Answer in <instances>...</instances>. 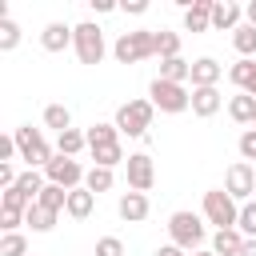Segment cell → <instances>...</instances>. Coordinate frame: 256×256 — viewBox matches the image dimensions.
I'll list each match as a JSON object with an SVG mask.
<instances>
[{
  "label": "cell",
  "mask_w": 256,
  "mask_h": 256,
  "mask_svg": "<svg viewBox=\"0 0 256 256\" xmlns=\"http://www.w3.org/2000/svg\"><path fill=\"white\" fill-rule=\"evenodd\" d=\"M0 256H28L24 232H4V236H0Z\"/></svg>",
  "instance_id": "1f68e13d"
},
{
  "label": "cell",
  "mask_w": 256,
  "mask_h": 256,
  "mask_svg": "<svg viewBox=\"0 0 256 256\" xmlns=\"http://www.w3.org/2000/svg\"><path fill=\"white\" fill-rule=\"evenodd\" d=\"M152 112H156L152 100H128V104L116 108V128L128 132V136H144L152 128Z\"/></svg>",
  "instance_id": "52a82bcc"
},
{
  "label": "cell",
  "mask_w": 256,
  "mask_h": 256,
  "mask_svg": "<svg viewBox=\"0 0 256 256\" xmlns=\"http://www.w3.org/2000/svg\"><path fill=\"white\" fill-rule=\"evenodd\" d=\"M220 76H224V64L220 60H212V56L192 60V88H216Z\"/></svg>",
  "instance_id": "4fadbf2b"
},
{
  "label": "cell",
  "mask_w": 256,
  "mask_h": 256,
  "mask_svg": "<svg viewBox=\"0 0 256 256\" xmlns=\"http://www.w3.org/2000/svg\"><path fill=\"white\" fill-rule=\"evenodd\" d=\"M24 224V212H12V208H0V228L4 232H16Z\"/></svg>",
  "instance_id": "74e56055"
},
{
  "label": "cell",
  "mask_w": 256,
  "mask_h": 256,
  "mask_svg": "<svg viewBox=\"0 0 256 256\" xmlns=\"http://www.w3.org/2000/svg\"><path fill=\"white\" fill-rule=\"evenodd\" d=\"M20 44V24L16 20H0V52H12Z\"/></svg>",
  "instance_id": "836d02e7"
},
{
  "label": "cell",
  "mask_w": 256,
  "mask_h": 256,
  "mask_svg": "<svg viewBox=\"0 0 256 256\" xmlns=\"http://www.w3.org/2000/svg\"><path fill=\"white\" fill-rule=\"evenodd\" d=\"M228 116H232L236 124H256V96H248V92L232 96V100H228Z\"/></svg>",
  "instance_id": "d6986e66"
},
{
  "label": "cell",
  "mask_w": 256,
  "mask_h": 256,
  "mask_svg": "<svg viewBox=\"0 0 256 256\" xmlns=\"http://www.w3.org/2000/svg\"><path fill=\"white\" fill-rule=\"evenodd\" d=\"M232 44H236L240 60H252V56H256V28H252V24H240V28L232 32Z\"/></svg>",
  "instance_id": "4316f807"
},
{
  "label": "cell",
  "mask_w": 256,
  "mask_h": 256,
  "mask_svg": "<svg viewBox=\"0 0 256 256\" xmlns=\"http://www.w3.org/2000/svg\"><path fill=\"white\" fill-rule=\"evenodd\" d=\"M124 12H132V16H140V12H148V4H144V0H124Z\"/></svg>",
  "instance_id": "ab89813d"
},
{
  "label": "cell",
  "mask_w": 256,
  "mask_h": 256,
  "mask_svg": "<svg viewBox=\"0 0 256 256\" xmlns=\"http://www.w3.org/2000/svg\"><path fill=\"white\" fill-rule=\"evenodd\" d=\"M72 48H76L80 64H100V60H104V52H108V44H104V32H100V24H92V20L76 24V40H72Z\"/></svg>",
  "instance_id": "8992f818"
},
{
  "label": "cell",
  "mask_w": 256,
  "mask_h": 256,
  "mask_svg": "<svg viewBox=\"0 0 256 256\" xmlns=\"http://www.w3.org/2000/svg\"><path fill=\"white\" fill-rule=\"evenodd\" d=\"M204 220L216 224V232H220V228H236L240 204H236L224 188H212V192H204Z\"/></svg>",
  "instance_id": "5b68a950"
},
{
  "label": "cell",
  "mask_w": 256,
  "mask_h": 256,
  "mask_svg": "<svg viewBox=\"0 0 256 256\" xmlns=\"http://www.w3.org/2000/svg\"><path fill=\"white\" fill-rule=\"evenodd\" d=\"M228 80H232L240 92H248V88L256 84V60H236V64L228 68Z\"/></svg>",
  "instance_id": "603a6c76"
},
{
  "label": "cell",
  "mask_w": 256,
  "mask_h": 256,
  "mask_svg": "<svg viewBox=\"0 0 256 256\" xmlns=\"http://www.w3.org/2000/svg\"><path fill=\"white\" fill-rule=\"evenodd\" d=\"M84 148H88V136H84L80 128H68V132L56 136V152H60V156H80Z\"/></svg>",
  "instance_id": "44dd1931"
},
{
  "label": "cell",
  "mask_w": 256,
  "mask_h": 256,
  "mask_svg": "<svg viewBox=\"0 0 256 256\" xmlns=\"http://www.w3.org/2000/svg\"><path fill=\"white\" fill-rule=\"evenodd\" d=\"M244 16H248V24H252V28H256V0H252V4H248V8H244Z\"/></svg>",
  "instance_id": "ee69618b"
},
{
  "label": "cell",
  "mask_w": 256,
  "mask_h": 256,
  "mask_svg": "<svg viewBox=\"0 0 256 256\" xmlns=\"http://www.w3.org/2000/svg\"><path fill=\"white\" fill-rule=\"evenodd\" d=\"M240 248H244V232L240 228H220L212 236V252L216 256H240Z\"/></svg>",
  "instance_id": "e0dca14e"
},
{
  "label": "cell",
  "mask_w": 256,
  "mask_h": 256,
  "mask_svg": "<svg viewBox=\"0 0 256 256\" xmlns=\"http://www.w3.org/2000/svg\"><path fill=\"white\" fill-rule=\"evenodd\" d=\"M44 184H48V180H44V176H40L36 168H28V172H20V180H16V188H20V192H24V196H28L32 204L40 200V192H44Z\"/></svg>",
  "instance_id": "83f0119b"
},
{
  "label": "cell",
  "mask_w": 256,
  "mask_h": 256,
  "mask_svg": "<svg viewBox=\"0 0 256 256\" xmlns=\"http://www.w3.org/2000/svg\"><path fill=\"white\" fill-rule=\"evenodd\" d=\"M248 96H256V84H252V88H248Z\"/></svg>",
  "instance_id": "bcb514c9"
},
{
  "label": "cell",
  "mask_w": 256,
  "mask_h": 256,
  "mask_svg": "<svg viewBox=\"0 0 256 256\" xmlns=\"http://www.w3.org/2000/svg\"><path fill=\"white\" fill-rule=\"evenodd\" d=\"M92 160H96V168H116V164H128L120 144H104V148H92Z\"/></svg>",
  "instance_id": "4dcf8cb0"
},
{
  "label": "cell",
  "mask_w": 256,
  "mask_h": 256,
  "mask_svg": "<svg viewBox=\"0 0 256 256\" xmlns=\"http://www.w3.org/2000/svg\"><path fill=\"white\" fill-rule=\"evenodd\" d=\"M236 228L244 232V240H256V200L240 204V220H236Z\"/></svg>",
  "instance_id": "d6a6232c"
},
{
  "label": "cell",
  "mask_w": 256,
  "mask_h": 256,
  "mask_svg": "<svg viewBox=\"0 0 256 256\" xmlns=\"http://www.w3.org/2000/svg\"><path fill=\"white\" fill-rule=\"evenodd\" d=\"M240 16H244V8L232 4V0H216V4H212V28L236 32V28H240Z\"/></svg>",
  "instance_id": "2e32d148"
},
{
  "label": "cell",
  "mask_w": 256,
  "mask_h": 256,
  "mask_svg": "<svg viewBox=\"0 0 256 256\" xmlns=\"http://www.w3.org/2000/svg\"><path fill=\"white\" fill-rule=\"evenodd\" d=\"M160 80H172V84H184L192 80V64L184 56H172V60H160Z\"/></svg>",
  "instance_id": "ffe728a7"
},
{
  "label": "cell",
  "mask_w": 256,
  "mask_h": 256,
  "mask_svg": "<svg viewBox=\"0 0 256 256\" xmlns=\"http://www.w3.org/2000/svg\"><path fill=\"white\" fill-rule=\"evenodd\" d=\"M116 212H120V220L140 224V220H148L152 204H148V196H144V192H124V196L116 200Z\"/></svg>",
  "instance_id": "8fae6325"
},
{
  "label": "cell",
  "mask_w": 256,
  "mask_h": 256,
  "mask_svg": "<svg viewBox=\"0 0 256 256\" xmlns=\"http://www.w3.org/2000/svg\"><path fill=\"white\" fill-rule=\"evenodd\" d=\"M212 4L216 0H192L184 8V28L188 32H208L212 28Z\"/></svg>",
  "instance_id": "9a60e30c"
},
{
  "label": "cell",
  "mask_w": 256,
  "mask_h": 256,
  "mask_svg": "<svg viewBox=\"0 0 256 256\" xmlns=\"http://www.w3.org/2000/svg\"><path fill=\"white\" fill-rule=\"evenodd\" d=\"M16 152H20V148H16V136H4V140H0V164H12Z\"/></svg>",
  "instance_id": "f35d334b"
},
{
  "label": "cell",
  "mask_w": 256,
  "mask_h": 256,
  "mask_svg": "<svg viewBox=\"0 0 256 256\" xmlns=\"http://www.w3.org/2000/svg\"><path fill=\"white\" fill-rule=\"evenodd\" d=\"M44 124H48V128H56V136H60V132H68V128H72V112H68L64 104H48V108H44Z\"/></svg>",
  "instance_id": "f546056e"
},
{
  "label": "cell",
  "mask_w": 256,
  "mask_h": 256,
  "mask_svg": "<svg viewBox=\"0 0 256 256\" xmlns=\"http://www.w3.org/2000/svg\"><path fill=\"white\" fill-rule=\"evenodd\" d=\"M252 128H256V124H252Z\"/></svg>",
  "instance_id": "7dc6e473"
},
{
  "label": "cell",
  "mask_w": 256,
  "mask_h": 256,
  "mask_svg": "<svg viewBox=\"0 0 256 256\" xmlns=\"http://www.w3.org/2000/svg\"><path fill=\"white\" fill-rule=\"evenodd\" d=\"M112 184H116V176H112V168H96V164H92V168H88V176H84V188H88L92 196H100V192H108Z\"/></svg>",
  "instance_id": "cb8c5ba5"
},
{
  "label": "cell",
  "mask_w": 256,
  "mask_h": 256,
  "mask_svg": "<svg viewBox=\"0 0 256 256\" xmlns=\"http://www.w3.org/2000/svg\"><path fill=\"white\" fill-rule=\"evenodd\" d=\"M128 192H144L148 196V188L156 184V164H152V156L148 152H136V156H128Z\"/></svg>",
  "instance_id": "30bf717a"
},
{
  "label": "cell",
  "mask_w": 256,
  "mask_h": 256,
  "mask_svg": "<svg viewBox=\"0 0 256 256\" xmlns=\"http://www.w3.org/2000/svg\"><path fill=\"white\" fill-rule=\"evenodd\" d=\"M24 224H28L32 232H52V228H56V212H48V208L32 204V208L24 212Z\"/></svg>",
  "instance_id": "484cf974"
},
{
  "label": "cell",
  "mask_w": 256,
  "mask_h": 256,
  "mask_svg": "<svg viewBox=\"0 0 256 256\" xmlns=\"http://www.w3.org/2000/svg\"><path fill=\"white\" fill-rule=\"evenodd\" d=\"M112 56L120 64H140L148 56H156V32L152 28H132V32H120V40L112 44Z\"/></svg>",
  "instance_id": "6da1fadb"
},
{
  "label": "cell",
  "mask_w": 256,
  "mask_h": 256,
  "mask_svg": "<svg viewBox=\"0 0 256 256\" xmlns=\"http://www.w3.org/2000/svg\"><path fill=\"white\" fill-rule=\"evenodd\" d=\"M84 136H88V152L92 148H104V144H120V128L116 124H92Z\"/></svg>",
  "instance_id": "7402d4cb"
},
{
  "label": "cell",
  "mask_w": 256,
  "mask_h": 256,
  "mask_svg": "<svg viewBox=\"0 0 256 256\" xmlns=\"http://www.w3.org/2000/svg\"><path fill=\"white\" fill-rule=\"evenodd\" d=\"M72 40H76V28L60 24V20L44 24V32H40V44H44V52H64V48H72Z\"/></svg>",
  "instance_id": "7c38bea8"
},
{
  "label": "cell",
  "mask_w": 256,
  "mask_h": 256,
  "mask_svg": "<svg viewBox=\"0 0 256 256\" xmlns=\"http://www.w3.org/2000/svg\"><path fill=\"white\" fill-rule=\"evenodd\" d=\"M92 208H96V196H92L88 188H72V192H68V208H64V212H68L72 220L92 216Z\"/></svg>",
  "instance_id": "ac0fdd59"
},
{
  "label": "cell",
  "mask_w": 256,
  "mask_h": 256,
  "mask_svg": "<svg viewBox=\"0 0 256 256\" xmlns=\"http://www.w3.org/2000/svg\"><path fill=\"white\" fill-rule=\"evenodd\" d=\"M224 192H228L232 200H244V204H248V196L256 192V168H252L248 160H236V164L224 172Z\"/></svg>",
  "instance_id": "9c48e42d"
},
{
  "label": "cell",
  "mask_w": 256,
  "mask_h": 256,
  "mask_svg": "<svg viewBox=\"0 0 256 256\" xmlns=\"http://www.w3.org/2000/svg\"><path fill=\"white\" fill-rule=\"evenodd\" d=\"M12 136H16L20 160H28V168H48V164H52V144L44 140V132H40V128H32V124H20Z\"/></svg>",
  "instance_id": "277c9868"
},
{
  "label": "cell",
  "mask_w": 256,
  "mask_h": 256,
  "mask_svg": "<svg viewBox=\"0 0 256 256\" xmlns=\"http://www.w3.org/2000/svg\"><path fill=\"white\" fill-rule=\"evenodd\" d=\"M84 176H88V172L80 168L76 156H52V164L44 168V180H48V184H60V188H68V192H72V188H84Z\"/></svg>",
  "instance_id": "ba28073f"
},
{
  "label": "cell",
  "mask_w": 256,
  "mask_h": 256,
  "mask_svg": "<svg viewBox=\"0 0 256 256\" xmlns=\"http://www.w3.org/2000/svg\"><path fill=\"white\" fill-rule=\"evenodd\" d=\"M112 8H116L112 0H92V12H112Z\"/></svg>",
  "instance_id": "b9f144b4"
},
{
  "label": "cell",
  "mask_w": 256,
  "mask_h": 256,
  "mask_svg": "<svg viewBox=\"0 0 256 256\" xmlns=\"http://www.w3.org/2000/svg\"><path fill=\"white\" fill-rule=\"evenodd\" d=\"M240 256H256V240H244V248H240Z\"/></svg>",
  "instance_id": "7bdbcfd3"
},
{
  "label": "cell",
  "mask_w": 256,
  "mask_h": 256,
  "mask_svg": "<svg viewBox=\"0 0 256 256\" xmlns=\"http://www.w3.org/2000/svg\"><path fill=\"white\" fill-rule=\"evenodd\" d=\"M236 148H240V156H244V160H256V128H244Z\"/></svg>",
  "instance_id": "d590c367"
},
{
  "label": "cell",
  "mask_w": 256,
  "mask_h": 256,
  "mask_svg": "<svg viewBox=\"0 0 256 256\" xmlns=\"http://www.w3.org/2000/svg\"><path fill=\"white\" fill-rule=\"evenodd\" d=\"M168 236H172L176 248H184V252H200L208 228H204V220H200L196 212H172V216H168Z\"/></svg>",
  "instance_id": "7a4b0ae2"
},
{
  "label": "cell",
  "mask_w": 256,
  "mask_h": 256,
  "mask_svg": "<svg viewBox=\"0 0 256 256\" xmlns=\"http://www.w3.org/2000/svg\"><path fill=\"white\" fill-rule=\"evenodd\" d=\"M96 256H124V244L116 236H100L96 240Z\"/></svg>",
  "instance_id": "8d00e7d4"
},
{
  "label": "cell",
  "mask_w": 256,
  "mask_h": 256,
  "mask_svg": "<svg viewBox=\"0 0 256 256\" xmlns=\"http://www.w3.org/2000/svg\"><path fill=\"white\" fill-rule=\"evenodd\" d=\"M36 204L48 208V212H64V208H68V188H60V184H44V192H40Z\"/></svg>",
  "instance_id": "d4e9b609"
},
{
  "label": "cell",
  "mask_w": 256,
  "mask_h": 256,
  "mask_svg": "<svg viewBox=\"0 0 256 256\" xmlns=\"http://www.w3.org/2000/svg\"><path fill=\"white\" fill-rule=\"evenodd\" d=\"M192 256H216V252H212V248H200V252H192Z\"/></svg>",
  "instance_id": "f6af8a7d"
},
{
  "label": "cell",
  "mask_w": 256,
  "mask_h": 256,
  "mask_svg": "<svg viewBox=\"0 0 256 256\" xmlns=\"http://www.w3.org/2000/svg\"><path fill=\"white\" fill-rule=\"evenodd\" d=\"M148 100H152V108H160L168 116H180V112L192 108V92L184 84H172V80H160V76L148 84Z\"/></svg>",
  "instance_id": "3957f363"
},
{
  "label": "cell",
  "mask_w": 256,
  "mask_h": 256,
  "mask_svg": "<svg viewBox=\"0 0 256 256\" xmlns=\"http://www.w3.org/2000/svg\"><path fill=\"white\" fill-rule=\"evenodd\" d=\"M0 208H12V212H28V208H32V200H28L20 188H8V192H0Z\"/></svg>",
  "instance_id": "e575fe53"
},
{
  "label": "cell",
  "mask_w": 256,
  "mask_h": 256,
  "mask_svg": "<svg viewBox=\"0 0 256 256\" xmlns=\"http://www.w3.org/2000/svg\"><path fill=\"white\" fill-rule=\"evenodd\" d=\"M220 108H224V96H220V88H192V116L208 120V116H216Z\"/></svg>",
  "instance_id": "5bb4252c"
},
{
  "label": "cell",
  "mask_w": 256,
  "mask_h": 256,
  "mask_svg": "<svg viewBox=\"0 0 256 256\" xmlns=\"http://www.w3.org/2000/svg\"><path fill=\"white\" fill-rule=\"evenodd\" d=\"M156 256H184V248H176V244H164V248H156Z\"/></svg>",
  "instance_id": "60d3db41"
},
{
  "label": "cell",
  "mask_w": 256,
  "mask_h": 256,
  "mask_svg": "<svg viewBox=\"0 0 256 256\" xmlns=\"http://www.w3.org/2000/svg\"><path fill=\"white\" fill-rule=\"evenodd\" d=\"M156 56H160V60H172V56H180V32H168V28H160V32H156Z\"/></svg>",
  "instance_id": "f1b7e54d"
}]
</instances>
